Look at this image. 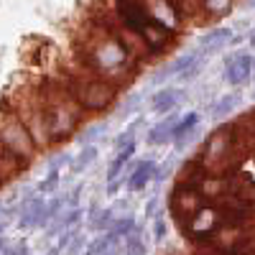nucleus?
<instances>
[{
  "mask_svg": "<svg viewBox=\"0 0 255 255\" xmlns=\"http://www.w3.org/2000/svg\"><path fill=\"white\" fill-rule=\"evenodd\" d=\"M133 153H135V143H130V145H125L123 151H118V156L113 158V163H110V168H108V184L120 176V171L125 168V163L133 158Z\"/></svg>",
  "mask_w": 255,
  "mask_h": 255,
  "instance_id": "obj_17",
  "label": "nucleus"
},
{
  "mask_svg": "<svg viewBox=\"0 0 255 255\" xmlns=\"http://www.w3.org/2000/svg\"><path fill=\"white\" fill-rule=\"evenodd\" d=\"M253 74H255V67H253Z\"/></svg>",
  "mask_w": 255,
  "mask_h": 255,
  "instance_id": "obj_40",
  "label": "nucleus"
},
{
  "mask_svg": "<svg viewBox=\"0 0 255 255\" xmlns=\"http://www.w3.org/2000/svg\"><path fill=\"white\" fill-rule=\"evenodd\" d=\"M156 176H158V163L156 161H140L133 168V174L125 179V184H128V189H130V191H140L145 184H151Z\"/></svg>",
  "mask_w": 255,
  "mask_h": 255,
  "instance_id": "obj_13",
  "label": "nucleus"
},
{
  "mask_svg": "<svg viewBox=\"0 0 255 255\" xmlns=\"http://www.w3.org/2000/svg\"><path fill=\"white\" fill-rule=\"evenodd\" d=\"M3 255H26V245H23V243H15V248H8V245H5Z\"/></svg>",
  "mask_w": 255,
  "mask_h": 255,
  "instance_id": "obj_32",
  "label": "nucleus"
},
{
  "mask_svg": "<svg viewBox=\"0 0 255 255\" xmlns=\"http://www.w3.org/2000/svg\"><path fill=\"white\" fill-rule=\"evenodd\" d=\"M202 13H207L209 18H220V15H227L232 10V3H227V0H207V3H199Z\"/></svg>",
  "mask_w": 255,
  "mask_h": 255,
  "instance_id": "obj_23",
  "label": "nucleus"
},
{
  "mask_svg": "<svg viewBox=\"0 0 255 255\" xmlns=\"http://www.w3.org/2000/svg\"><path fill=\"white\" fill-rule=\"evenodd\" d=\"M153 235H156V240H163V235H166V222L161 217L153 222Z\"/></svg>",
  "mask_w": 255,
  "mask_h": 255,
  "instance_id": "obj_30",
  "label": "nucleus"
},
{
  "mask_svg": "<svg viewBox=\"0 0 255 255\" xmlns=\"http://www.w3.org/2000/svg\"><path fill=\"white\" fill-rule=\"evenodd\" d=\"M0 148L8 151L10 156H15L18 161H23L28 166V161L36 156V145L31 140V135L26 133L23 123L15 118V113L0 110Z\"/></svg>",
  "mask_w": 255,
  "mask_h": 255,
  "instance_id": "obj_5",
  "label": "nucleus"
},
{
  "mask_svg": "<svg viewBox=\"0 0 255 255\" xmlns=\"http://www.w3.org/2000/svg\"><path fill=\"white\" fill-rule=\"evenodd\" d=\"M69 97L77 102L79 110L102 113L113 108V102L118 100V87L100 77H74L69 82Z\"/></svg>",
  "mask_w": 255,
  "mask_h": 255,
  "instance_id": "obj_3",
  "label": "nucleus"
},
{
  "mask_svg": "<svg viewBox=\"0 0 255 255\" xmlns=\"http://www.w3.org/2000/svg\"><path fill=\"white\" fill-rule=\"evenodd\" d=\"M59 179H61V174L54 171V168H49V176L38 184V194H41V197H44V194H54L56 186H59Z\"/></svg>",
  "mask_w": 255,
  "mask_h": 255,
  "instance_id": "obj_27",
  "label": "nucleus"
},
{
  "mask_svg": "<svg viewBox=\"0 0 255 255\" xmlns=\"http://www.w3.org/2000/svg\"><path fill=\"white\" fill-rule=\"evenodd\" d=\"M197 123H199V115H197V113H186V115L179 118V123H176V128H174V133H171V138L176 140V145H181V140L197 128Z\"/></svg>",
  "mask_w": 255,
  "mask_h": 255,
  "instance_id": "obj_18",
  "label": "nucleus"
},
{
  "mask_svg": "<svg viewBox=\"0 0 255 255\" xmlns=\"http://www.w3.org/2000/svg\"><path fill=\"white\" fill-rule=\"evenodd\" d=\"M227 184V199H235V202H245V204H255V181L245 174H230L225 176Z\"/></svg>",
  "mask_w": 255,
  "mask_h": 255,
  "instance_id": "obj_10",
  "label": "nucleus"
},
{
  "mask_svg": "<svg viewBox=\"0 0 255 255\" xmlns=\"http://www.w3.org/2000/svg\"><path fill=\"white\" fill-rule=\"evenodd\" d=\"M253 97H255V95H253Z\"/></svg>",
  "mask_w": 255,
  "mask_h": 255,
  "instance_id": "obj_41",
  "label": "nucleus"
},
{
  "mask_svg": "<svg viewBox=\"0 0 255 255\" xmlns=\"http://www.w3.org/2000/svg\"><path fill=\"white\" fill-rule=\"evenodd\" d=\"M255 67V59L250 54H238V56H230L227 59V67H225V79L230 84H243L248 82V77L253 74Z\"/></svg>",
  "mask_w": 255,
  "mask_h": 255,
  "instance_id": "obj_11",
  "label": "nucleus"
},
{
  "mask_svg": "<svg viewBox=\"0 0 255 255\" xmlns=\"http://www.w3.org/2000/svg\"><path fill=\"white\" fill-rule=\"evenodd\" d=\"M250 46H255V33L250 36Z\"/></svg>",
  "mask_w": 255,
  "mask_h": 255,
  "instance_id": "obj_38",
  "label": "nucleus"
},
{
  "mask_svg": "<svg viewBox=\"0 0 255 255\" xmlns=\"http://www.w3.org/2000/svg\"><path fill=\"white\" fill-rule=\"evenodd\" d=\"M120 184H123V181H120V179H115V181H110L108 186H105V191H108V194H115V191L120 189Z\"/></svg>",
  "mask_w": 255,
  "mask_h": 255,
  "instance_id": "obj_33",
  "label": "nucleus"
},
{
  "mask_svg": "<svg viewBox=\"0 0 255 255\" xmlns=\"http://www.w3.org/2000/svg\"><path fill=\"white\" fill-rule=\"evenodd\" d=\"M145 10H148V18L153 20V23L168 28V31H179L181 26V15H179V8L176 3H168V0H151V3H145Z\"/></svg>",
  "mask_w": 255,
  "mask_h": 255,
  "instance_id": "obj_8",
  "label": "nucleus"
},
{
  "mask_svg": "<svg viewBox=\"0 0 255 255\" xmlns=\"http://www.w3.org/2000/svg\"><path fill=\"white\" fill-rule=\"evenodd\" d=\"M138 36L143 41L148 56H151V54H163L166 49H171V44H174V33L168 28H163V26H158V23H153V20Z\"/></svg>",
  "mask_w": 255,
  "mask_h": 255,
  "instance_id": "obj_9",
  "label": "nucleus"
},
{
  "mask_svg": "<svg viewBox=\"0 0 255 255\" xmlns=\"http://www.w3.org/2000/svg\"><path fill=\"white\" fill-rule=\"evenodd\" d=\"M59 253H61V250H59V248H56V245H54V248H51V250H49V253H46V255H59Z\"/></svg>",
  "mask_w": 255,
  "mask_h": 255,
  "instance_id": "obj_35",
  "label": "nucleus"
},
{
  "mask_svg": "<svg viewBox=\"0 0 255 255\" xmlns=\"http://www.w3.org/2000/svg\"><path fill=\"white\" fill-rule=\"evenodd\" d=\"M5 225H8L5 220H0V235H3V232H5Z\"/></svg>",
  "mask_w": 255,
  "mask_h": 255,
  "instance_id": "obj_36",
  "label": "nucleus"
},
{
  "mask_svg": "<svg viewBox=\"0 0 255 255\" xmlns=\"http://www.w3.org/2000/svg\"><path fill=\"white\" fill-rule=\"evenodd\" d=\"M95 158H97V145H84L82 151L72 158V171H74V174L84 171L87 166H92V163H95Z\"/></svg>",
  "mask_w": 255,
  "mask_h": 255,
  "instance_id": "obj_19",
  "label": "nucleus"
},
{
  "mask_svg": "<svg viewBox=\"0 0 255 255\" xmlns=\"http://www.w3.org/2000/svg\"><path fill=\"white\" fill-rule=\"evenodd\" d=\"M176 123H179V115H168V118H163L161 123H156L151 130H148V143L151 145H158V143H166L168 138H171V133H174V128H176Z\"/></svg>",
  "mask_w": 255,
  "mask_h": 255,
  "instance_id": "obj_15",
  "label": "nucleus"
},
{
  "mask_svg": "<svg viewBox=\"0 0 255 255\" xmlns=\"http://www.w3.org/2000/svg\"><path fill=\"white\" fill-rule=\"evenodd\" d=\"M0 186H3V179H0Z\"/></svg>",
  "mask_w": 255,
  "mask_h": 255,
  "instance_id": "obj_39",
  "label": "nucleus"
},
{
  "mask_svg": "<svg viewBox=\"0 0 255 255\" xmlns=\"http://www.w3.org/2000/svg\"><path fill=\"white\" fill-rule=\"evenodd\" d=\"M44 197L41 194H33V197H26L23 204L18 209V227H38L41 222V215H44Z\"/></svg>",
  "mask_w": 255,
  "mask_h": 255,
  "instance_id": "obj_12",
  "label": "nucleus"
},
{
  "mask_svg": "<svg viewBox=\"0 0 255 255\" xmlns=\"http://www.w3.org/2000/svg\"><path fill=\"white\" fill-rule=\"evenodd\" d=\"M77 54H79V61L84 67L90 72H95V77L108 79L110 84H113V79L125 82L128 67L135 69V64H138L123 49V44L115 38V33L105 26L95 28L82 44H77Z\"/></svg>",
  "mask_w": 255,
  "mask_h": 255,
  "instance_id": "obj_1",
  "label": "nucleus"
},
{
  "mask_svg": "<svg viewBox=\"0 0 255 255\" xmlns=\"http://www.w3.org/2000/svg\"><path fill=\"white\" fill-rule=\"evenodd\" d=\"M44 110H46V128H49V140L59 143L64 138H69L77 125H79V115L82 110L77 108V102L64 95V92H54V95H46L44 100Z\"/></svg>",
  "mask_w": 255,
  "mask_h": 255,
  "instance_id": "obj_4",
  "label": "nucleus"
},
{
  "mask_svg": "<svg viewBox=\"0 0 255 255\" xmlns=\"http://www.w3.org/2000/svg\"><path fill=\"white\" fill-rule=\"evenodd\" d=\"M3 250H5V243H3V240H0V255H3Z\"/></svg>",
  "mask_w": 255,
  "mask_h": 255,
  "instance_id": "obj_37",
  "label": "nucleus"
},
{
  "mask_svg": "<svg viewBox=\"0 0 255 255\" xmlns=\"http://www.w3.org/2000/svg\"><path fill=\"white\" fill-rule=\"evenodd\" d=\"M82 248H84V235H74L72 243L67 245V255H79Z\"/></svg>",
  "mask_w": 255,
  "mask_h": 255,
  "instance_id": "obj_29",
  "label": "nucleus"
},
{
  "mask_svg": "<svg viewBox=\"0 0 255 255\" xmlns=\"http://www.w3.org/2000/svg\"><path fill=\"white\" fill-rule=\"evenodd\" d=\"M179 100H181V92H179L176 87H163V90H158V92L151 97V110L158 113V115L171 113L176 105H179Z\"/></svg>",
  "mask_w": 255,
  "mask_h": 255,
  "instance_id": "obj_14",
  "label": "nucleus"
},
{
  "mask_svg": "<svg viewBox=\"0 0 255 255\" xmlns=\"http://www.w3.org/2000/svg\"><path fill=\"white\" fill-rule=\"evenodd\" d=\"M156 204H158L156 199L148 202V207H145V217H153V215H156Z\"/></svg>",
  "mask_w": 255,
  "mask_h": 255,
  "instance_id": "obj_34",
  "label": "nucleus"
},
{
  "mask_svg": "<svg viewBox=\"0 0 255 255\" xmlns=\"http://www.w3.org/2000/svg\"><path fill=\"white\" fill-rule=\"evenodd\" d=\"M115 222V209H92V217H90V227L92 230H110V225Z\"/></svg>",
  "mask_w": 255,
  "mask_h": 255,
  "instance_id": "obj_20",
  "label": "nucleus"
},
{
  "mask_svg": "<svg viewBox=\"0 0 255 255\" xmlns=\"http://www.w3.org/2000/svg\"><path fill=\"white\" fill-rule=\"evenodd\" d=\"M64 202H67V197H51V199L44 204V215H41V222H38V227H46V222L56 220V215L61 212Z\"/></svg>",
  "mask_w": 255,
  "mask_h": 255,
  "instance_id": "obj_22",
  "label": "nucleus"
},
{
  "mask_svg": "<svg viewBox=\"0 0 255 255\" xmlns=\"http://www.w3.org/2000/svg\"><path fill=\"white\" fill-rule=\"evenodd\" d=\"M102 133H108V123H100V125H87V130H84V133L79 135L82 148H84V145H95V140H97Z\"/></svg>",
  "mask_w": 255,
  "mask_h": 255,
  "instance_id": "obj_26",
  "label": "nucleus"
},
{
  "mask_svg": "<svg viewBox=\"0 0 255 255\" xmlns=\"http://www.w3.org/2000/svg\"><path fill=\"white\" fill-rule=\"evenodd\" d=\"M113 13H115V20L120 23V28L130 31V33H140L151 23L145 3H138V0H120V3L113 5Z\"/></svg>",
  "mask_w": 255,
  "mask_h": 255,
  "instance_id": "obj_7",
  "label": "nucleus"
},
{
  "mask_svg": "<svg viewBox=\"0 0 255 255\" xmlns=\"http://www.w3.org/2000/svg\"><path fill=\"white\" fill-rule=\"evenodd\" d=\"M230 38H232V31H230V28H212V31L202 38V51H199V54L217 51L220 46H225V44H227Z\"/></svg>",
  "mask_w": 255,
  "mask_h": 255,
  "instance_id": "obj_16",
  "label": "nucleus"
},
{
  "mask_svg": "<svg viewBox=\"0 0 255 255\" xmlns=\"http://www.w3.org/2000/svg\"><path fill=\"white\" fill-rule=\"evenodd\" d=\"M138 102H140V95H138V92L128 95V97H125V102L118 108V115H120V118H125L128 113H135V110H138Z\"/></svg>",
  "mask_w": 255,
  "mask_h": 255,
  "instance_id": "obj_28",
  "label": "nucleus"
},
{
  "mask_svg": "<svg viewBox=\"0 0 255 255\" xmlns=\"http://www.w3.org/2000/svg\"><path fill=\"white\" fill-rule=\"evenodd\" d=\"M123 240H118V243H113V245H108L100 255H123V245H120Z\"/></svg>",
  "mask_w": 255,
  "mask_h": 255,
  "instance_id": "obj_31",
  "label": "nucleus"
},
{
  "mask_svg": "<svg viewBox=\"0 0 255 255\" xmlns=\"http://www.w3.org/2000/svg\"><path fill=\"white\" fill-rule=\"evenodd\" d=\"M238 102H240V95H225V97H220V102L212 108V118H225Z\"/></svg>",
  "mask_w": 255,
  "mask_h": 255,
  "instance_id": "obj_25",
  "label": "nucleus"
},
{
  "mask_svg": "<svg viewBox=\"0 0 255 255\" xmlns=\"http://www.w3.org/2000/svg\"><path fill=\"white\" fill-rule=\"evenodd\" d=\"M120 245H123V255H148V248L140 238V230L133 232V235H128V238H123Z\"/></svg>",
  "mask_w": 255,
  "mask_h": 255,
  "instance_id": "obj_21",
  "label": "nucleus"
},
{
  "mask_svg": "<svg viewBox=\"0 0 255 255\" xmlns=\"http://www.w3.org/2000/svg\"><path fill=\"white\" fill-rule=\"evenodd\" d=\"M140 123H143V118H138V120H133V123H130V125H128V128H125V130H123V133H120V135L115 138V143H113V145L118 148V151H123V148H125V145H130V143H133V138H135V130H138V128H140Z\"/></svg>",
  "mask_w": 255,
  "mask_h": 255,
  "instance_id": "obj_24",
  "label": "nucleus"
},
{
  "mask_svg": "<svg viewBox=\"0 0 255 255\" xmlns=\"http://www.w3.org/2000/svg\"><path fill=\"white\" fill-rule=\"evenodd\" d=\"M197 161L202 163V168L209 176H230V174H235V166H240L243 158L235 151V140H232V123L220 125L217 130L204 140L202 156Z\"/></svg>",
  "mask_w": 255,
  "mask_h": 255,
  "instance_id": "obj_2",
  "label": "nucleus"
},
{
  "mask_svg": "<svg viewBox=\"0 0 255 255\" xmlns=\"http://www.w3.org/2000/svg\"><path fill=\"white\" fill-rule=\"evenodd\" d=\"M168 207H171V215L176 222L189 225V220L197 215V212L204 207V199L199 197L197 189H189V186H174L171 191V199H168Z\"/></svg>",
  "mask_w": 255,
  "mask_h": 255,
  "instance_id": "obj_6",
  "label": "nucleus"
}]
</instances>
